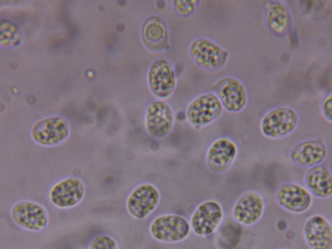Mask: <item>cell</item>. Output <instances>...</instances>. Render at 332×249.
<instances>
[{
	"instance_id": "6da1fadb",
	"label": "cell",
	"mask_w": 332,
	"mask_h": 249,
	"mask_svg": "<svg viewBox=\"0 0 332 249\" xmlns=\"http://www.w3.org/2000/svg\"><path fill=\"white\" fill-rule=\"evenodd\" d=\"M223 109L214 93L204 92L195 96L189 102L185 116L189 124L195 129L200 130L217 120Z\"/></svg>"
},
{
	"instance_id": "7a4b0ae2",
	"label": "cell",
	"mask_w": 332,
	"mask_h": 249,
	"mask_svg": "<svg viewBox=\"0 0 332 249\" xmlns=\"http://www.w3.org/2000/svg\"><path fill=\"white\" fill-rule=\"evenodd\" d=\"M189 54L198 67L208 71H217L226 64L228 52L215 41L204 37H197L190 42Z\"/></svg>"
},
{
	"instance_id": "3957f363",
	"label": "cell",
	"mask_w": 332,
	"mask_h": 249,
	"mask_svg": "<svg viewBox=\"0 0 332 249\" xmlns=\"http://www.w3.org/2000/svg\"><path fill=\"white\" fill-rule=\"evenodd\" d=\"M190 222L184 216L174 213L161 214L150 222L148 231L151 237L162 243L182 242L190 234Z\"/></svg>"
},
{
	"instance_id": "277c9868",
	"label": "cell",
	"mask_w": 332,
	"mask_h": 249,
	"mask_svg": "<svg viewBox=\"0 0 332 249\" xmlns=\"http://www.w3.org/2000/svg\"><path fill=\"white\" fill-rule=\"evenodd\" d=\"M299 123L297 112L287 106L275 107L266 112L260 121L262 134L271 139L287 136L296 128Z\"/></svg>"
},
{
	"instance_id": "5b68a950",
	"label": "cell",
	"mask_w": 332,
	"mask_h": 249,
	"mask_svg": "<svg viewBox=\"0 0 332 249\" xmlns=\"http://www.w3.org/2000/svg\"><path fill=\"white\" fill-rule=\"evenodd\" d=\"M161 193L156 186L150 183L139 184L133 188L126 200V209L133 218L143 219L157 207Z\"/></svg>"
},
{
	"instance_id": "8992f818",
	"label": "cell",
	"mask_w": 332,
	"mask_h": 249,
	"mask_svg": "<svg viewBox=\"0 0 332 249\" xmlns=\"http://www.w3.org/2000/svg\"><path fill=\"white\" fill-rule=\"evenodd\" d=\"M147 78L150 90L158 99L168 98L176 88L175 71L172 64L166 58H159L151 62Z\"/></svg>"
},
{
	"instance_id": "52a82bcc",
	"label": "cell",
	"mask_w": 332,
	"mask_h": 249,
	"mask_svg": "<svg viewBox=\"0 0 332 249\" xmlns=\"http://www.w3.org/2000/svg\"><path fill=\"white\" fill-rule=\"evenodd\" d=\"M175 122L172 108L166 102L156 99L148 105L144 116V126L151 137L162 139L172 131Z\"/></svg>"
},
{
	"instance_id": "ba28073f",
	"label": "cell",
	"mask_w": 332,
	"mask_h": 249,
	"mask_svg": "<svg viewBox=\"0 0 332 249\" xmlns=\"http://www.w3.org/2000/svg\"><path fill=\"white\" fill-rule=\"evenodd\" d=\"M211 88L220 99L223 108L228 112H239L247 104V89L243 83L237 78H221L212 84Z\"/></svg>"
},
{
	"instance_id": "9c48e42d",
	"label": "cell",
	"mask_w": 332,
	"mask_h": 249,
	"mask_svg": "<svg viewBox=\"0 0 332 249\" xmlns=\"http://www.w3.org/2000/svg\"><path fill=\"white\" fill-rule=\"evenodd\" d=\"M224 215L221 204L215 200H207L195 208L190 218V227L199 236L212 234L221 224Z\"/></svg>"
},
{
	"instance_id": "30bf717a",
	"label": "cell",
	"mask_w": 332,
	"mask_h": 249,
	"mask_svg": "<svg viewBox=\"0 0 332 249\" xmlns=\"http://www.w3.org/2000/svg\"><path fill=\"white\" fill-rule=\"evenodd\" d=\"M13 222L25 230L39 231L48 225L49 215L41 205L30 201H21L15 203L10 210Z\"/></svg>"
},
{
	"instance_id": "8fae6325",
	"label": "cell",
	"mask_w": 332,
	"mask_h": 249,
	"mask_svg": "<svg viewBox=\"0 0 332 249\" xmlns=\"http://www.w3.org/2000/svg\"><path fill=\"white\" fill-rule=\"evenodd\" d=\"M236 143L227 137H220L209 145L205 161L210 171L221 174L227 171L236 161L238 155Z\"/></svg>"
},
{
	"instance_id": "7c38bea8",
	"label": "cell",
	"mask_w": 332,
	"mask_h": 249,
	"mask_svg": "<svg viewBox=\"0 0 332 249\" xmlns=\"http://www.w3.org/2000/svg\"><path fill=\"white\" fill-rule=\"evenodd\" d=\"M70 127L63 117L55 116L41 119L35 124L31 130L33 140L45 146L59 144L68 137Z\"/></svg>"
},
{
	"instance_id": "4fadbf2b",
	"label": "cell",
	"mask_w": 332,
	"mask_h": 249,
	"mask_svg": "<svg viewBox=\"0 0 332 249\" xmlns=\"http://www.w3.org/2000/svg\"><path fill=\"white\" fill-rule=\"evenodd\" d=\"M275 197L280 207L295 214L306 212L313 203V197L308 190L294 182L280 185L276 190Z\"/></svg>"
},
{
	"instance_id": "5bb4252c",
	"label": "cell",
	"mask_w": 332,
	"mask_h": 249,
	"mask_svg": "<svg viewBox=\"0 0 332 249\" xmlns=\"http://www.w3.org/2000/svg\"><path fill=\"white\" fill-rule=\"evenodd\" d=\"M265 210L262 196L255 190L243 193L237 200L232 209L233 218L238 223L251 226L262 217Z\"/></svg>"
},
{
	"instance_id": "9a60e30c",
	"label": "cell",
	"mask_w": 332,
	"mask_h": 249,
	"mask_svg": "<svg viewBox=\"0 0 332 249\" xmlns=\"http://www.w3.org/2000/svg\"><path fill=\"white\" fill-rule=\"evenodd\" d=\"M85 189L83 183L76 177H70L56 183L49 192L51 203L60 209L77 205L83 199Z\"/></svg>"
},
{
	"instance_id": "2e32d148",
	"label": "cell",
	"mask_w": 332,
	"mask_h": 249,
	"mask_svg": "<svg viewBox=\"0 0 332 249\" xmlns=\"http://www.w3.org/2000/svg\"><path fill=\"white\" fill-rule=\"evenodd\" d=\"M303 232L311 249H332V226L323 215L316 214L308 217L304 223Z\"/></svg>"
},
{
	"instance_id": "e0dca14e",
	"label": "cell",
	"mask_w": 332,
	"mask_h": 249,
	"mask_svg": "<svg viewBox=\"0 0 332 249\" xmlns=\"http://www.w3.org/2000/svg\"><path fill=\"white\" fill-rule=\"evenodd\" d=\"M325 142L320 139H314L300 142L291 150L290 158L297 166L311 168L321 164L328 155Z\"/></svg>"
},
{
	"instance_id": "ac0fdd59",
	"label": "cell",
	"mask_w": 332,
	"mask_h": 249,
	"mask_svg": "<svg viewBox=\"0 0 332 249\" xmlns=\"http://www.w3.org/2000/svg\"><path fill=\"white\" fill-rule=\"evenodd\" d=\"M142 37L145 46L150 51L160 52L169 45V33L166 22L158 15H152L144 21Z\"/></svg>"
},
{
	"instance_id": "d6986e66",
	"label": "cell",
	"mask_w": 332,
	"mask_h": 249,
	"mask_svg": "<svg viewBox=\"0 0 332 249\" xmlns=\"http://www.w3.org/2000/svg\"><path fill=\"white\" fill-rule=\"evenodd\" d=\"M264 19L268 28L277 35H285L291 29V12L287 6L280 1L270 0L266 3Z\"/></svg>"
},
{
	"instance_id": "ffe728a7",
	"label": "cell",
	"mask_w": 332,
	"mask_h": 249,
	"mask_svg": "<svg viewBox=\"0 0 332 249\" xmlns=\"http://www.w3.org/2000/svg\"><path fill=\"white\" fill-rule=\"evenodd\" d=\"M305 182L310 193L317 197L326 198L332 195V174L325 165L310 168L306 173Z\"/></svg>"
},
{
	"instance_id": "44dd1931",
	"label": "cell",
	"mask_w": 332,
	"mask_h": 249,
	"mask_svg": "<svg viewBox=\"0 0 332 249\" xmlns=\"http://www.w3.org/2000/svg\"><path fill=\"white\" fill-rule=\"evenodd\" d=\"M200 0H177L173 1L175 12L182 17L192 15L198 9L201 3Z\"/></svg>"
},
{
	"instance_id": "7402d4cb",
	"label": "cell",
	"mask_w": 332,
	"mask_h": 249,
	"mask_svg": "<svg viewBox=\"0 0 332 249\" xmlns=\"http://www.w3.org/2000/svg\"><path fill=\"white\" fill-rule=\"evenodd\" d=\"M87 249H118L116 241L111 236L98 234L90 241Z\"/></svg>"
},
{
	"instance_id": "603a6c76",
	"label": "cell",
	"mask_w": 332,
	"mask_h": 249,
	"mask_svg": "<svg viewBox=\"0 0 332 249\" xmlns=\"http://www.w3.org/2000/svg\"><path fill=\"white\" fill-rule=\"evenodd\" d=\"M322 112L325 118L329 122H332V98L329 93L324 98L321 106Z\"/></svg>"
},
{
	"instance_id": "cb8c5ba5",
	"label": "cell",
	"mask_w": 332,
	"mask_h": 249,
	"mask_svg": "<svg viewBox=\"0 0 332 249\" xmlns=\"http://www.w3.org/2000/svg\"><path fill=\"white\" fill-rule=\"evenodd\" d=\"M4 37H0V39H2V38H4ZM6 38L4 41H3L2 42H1V43H4L5 42V41H6Z\"/></svg>"
},
{
	"instance_id": "d4e9b609",
	"label": "cell",
	"mask_w": 332,
	"mask_h": 249,
	"mask_svg": "<svg viewBox=\"0 0 332 249\" xmlns=\"http://www.w3.org/2000/svg\"></svg>"
}]
</instances>
